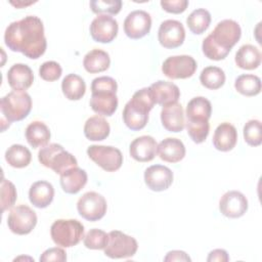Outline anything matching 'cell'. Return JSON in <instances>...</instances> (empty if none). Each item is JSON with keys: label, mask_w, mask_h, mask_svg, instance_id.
I'll return each instance as SVG.
<instances>
[{"label": "cell", "mask_w": 262, "mask_h": 262, "mask_svg": "<svg viewBox=\"0 0 262 262\" xmlns=\"http://www.w3.org/2000/svg\"><path fill=\"white\" fill-rule=\"evenodd\" d=\"M186 129L189 137L195 143H202L206 140L210 125L208 120H187Z\"/></svg>", "instance_id": "36"}, {"label": "cell", "mask_w": 262, "mask_h": 262, "mask_svg": "<svg viewBox=\"0 0 262 262\" xmlns=\"http://www.w3.org/2000/svg\"><path fill=\"white\" fill-rule=\"evenodd\" d=\"M50 136L49 128L43 122L34 121L26 128L27 141L34 148L47 145L50 140Z\"/></svg>", "instance_id": "28"}, {"label": "cell", "mask_w": 262, "mask_h": 262, "mask_svg": "<svg viewBox=\"0 0 262 262\" xmlns=\"http://www.w3.org/2000/svg\"><path fill=\"white\" fill-rule=\"evenodd\" d=\"M118 84L115 79L107 76H101L93 79L91 83V91L95 90H108L117 92Z\"/></svg>", "instance_id": "43"}, {"label": "cell", "mask_w": 262, "mask_h": 262, "mask_svg": "<svg viewBox=\"0 0 262 262\" xmlns=\"http://www.w3.org/2000/svg\"><path fill=\"white\" fill-rule=\"evenodd\" d=\"M235 90L246 96H255L261 92V80L256 75L243 74L235 79Z\"/></svg>", "instance_id": "33"}, {"label": "cell", "mask_w": 262, "mask_h": 262, "mask_svg": "<svg viewBox=\"0 0 262 262\" xmlns=\"http://www.w3.org/2000/svg\"><path fill=\"white\" fill-rule=\"evenodd\" d=\"M16 188L12 182L2 179L1 182V212H5L6 210L12 208L16 201Z\"/></svg>", "instance_id": "40"}, {"label": "cell", "mask_w": 262, "mask_h": 262, "mask_svg": "<svg viewBox=\"0 0 262 262\" xmlns=\"http://www.w3.org/2000/svg\"><path fill=\"white\" fill-rule=\"evenodd\" d=\"M155 105L149 88L145 87L137 90L132 98L125 104L123 111V120L126 126L138 131L145 127L148 121V114Z\"/></svg>", "instance_id": "2"}, {"label": "cell", "mask_w": 262, "mask_h": 262, "mask_svg": "<svg viewBox=\"0 0 262 262\" xmlns=\"http://www.w3.org/2000/svg\"><path fill=\"white\" fill-rule=\"evenodd\" d=\"M37 224V215L27 205H19L11 209L7 217L8 228L15 234L30 233Z\"/></svg>", "instance_id": "8"}, {"label": "cell", "mask_w": 262, "mask_h": 262, "mask_svg": "<svg viewBox=\"0 0 262 262\" xmlns=\"http://www.w3.org/2000/svg\"><path fill=\"white\" fill-rule=\"evenodd\" d=\"M110 64L111 58L108 53L97 48L90 50L83 59V66L90 74L104 72L110 68Z\"/></svg>", "instance_id": "29"}, {"label": "cell", "mask_w": 262, "mask_h": 262, "mask_svg": "<svg viewBox=\"0 0 262 262\" xmlns=\"http://www.w3.org/2000/svg\"><path fill=\"white\" fill-rule=\"evenodd\" d=\"M144 182L154 191H163L173 182V172L164 165H152L144 171Z\"/></svg>", "instance_id": "16"}, {"label": "cell", "mask_w": 262, "mask_h": 262, "mask_svg": "<svg viewBox=\"0 0 262 262\" xmlns=\"http://www.w3.org/2000/svg\"><path fill=\"white\" fill-rule=\"evenodd\" d=\"M212 114L211 102L203 97L196 96L191 98L186 106L187 120H208Z\"/></svg>", "instance_id": "31"}, {"label": "cell", "mask_w": 262, "mask_h": 262, "mask_svg": "<svg viewBox=\"0 0 262 262\" xmlns=\"http://www.w3.org/2000/svg\"><path fill=\"white\" fill-rule=\"evenodd\" d=\"M61 72L62 70L60 64L53 60L43 62L39 69L40 77L48 82H53L59 79V77L61 76Z\"/></svg>", "instance_id": "42"}, {"label": "cell", "mask_w": 262, "mask_h": 262, "mask_svg": "<svg viewBox=\"0 0 262 262\" xmlns=\"http://www.w3.org/2000/svg\"><path fill=\"white\" fill-rule=\"evenodd\" d=\"M50 234L55 245L71 248L84 237V225L76 219H58L52 223Z\"/></svg>", "instance_id": "4"}, {"label": "cell", "mask_w": 262, "mask_h": 262, "mask_svg": "<svg viewBox=\"0 0 262 262\" xmlns=\"http://www.w3.org/2000/svg\"><path fill=\"white\" fill-rule=\"evenodd\" d=\"M151 28V17L144 10L130 12L124 20V32L131 39H140L147 35Z\"/></svg>", "instance_id": "14"}, {"label": "cell", "mask_w": 262, "mask_h": 262, "mask_svg": "<svg viewBox=\"0 0 262 262\" xmlns=\"http://www.w3.org/2000/svg\"><path fill=\"white\" fill-rule=\"evenodd\" d=\"M161 160L168 163H177L185 156V146L178 138L168 137L162 140L157 148Z\"/></svg>", "instance_id": "24"}, {"label": "cell", "mask_w": 262, "mask_h": 262, "mask_svg": "<svg viewBox=\"0 0 262 262\" xmlns=\"http://www.w3.org/2000/svg\"><path fill=\"white\" fill-rule=\"evenodd\" d=\"M164 261H191V259L185 252L174 250L167 253L166 257L164 258Z\"/></svg>", "instance_id": "47"}, {"label": "cell", "mask_w": 262, "mask_h": 262, "mask_svg": "<svg viewBox=\"0 0 262 262\" xmlns=\"http://www.w3.org/2000/svg\"><path fill=\"white\" fill-rule=\"evenodd\" d=\"M89 6L94 13L98 14H117L122 8L121 0H92Z\"/></svg>", "instance_id": "39"}, {"label": "cell", "mask_w": 262, "mask_h": 262, "mask_svg": "<svg viewBox=\"0 0 262 262\" xmlns=\"http://www.w3.org/2000/svg\"><path fill=\"white\" fill-rule=\"evenodd\" d=\"M237 141V132L235 127L227 122L221 123L214 132L213 144L216 149L221 151L231 150Z\"/></svg>", "instance_id": "22"}, {"label": "cell", "mask_w": 262, "mask_h": 262, "mask_svg": "<svg viewBox=\"0 0 262 262\" xmlns=\"http://www.w3.org/2000/svg\"><path fill=\"white\" fill-rule=\"evenodd\" d=\"M87 178L86 171L77 166L60 174V185L64 192L75 194L85 186Z\"/></svg>", "instance_id": "25"}, {"label": "cell", "mask_w": 262, "mask_h": 262, "mask_svg": "<svg viewBox=\"0 0 262 262\" xmlns=\"http://www.w3.org/2000/svg\"><path fill=\"white\" fill-rule=\"evenodd\" d=\"M210 23L211 14L205 8L194 9L186 18L188 29L195 35L203 34L209 28Z\"/></svg>", "instance_id": "35"}, {"label": "cell", "mask_w": 262, "mask_h": 262, "mask_svg": "<svg viewBox=\"0 0 262 262\" xmlns=\"http://www.w3.org/2000/svg\"><path fill=\"white\" fill-rule=\"evenodd\" d=\"M7 81L13 90L25 91L34 82L33 71L25 63H15L7 72Z\"/></svg>", "instance_id": "20"}, {"label": "cell", "mask_w": 262, "mask_h": 262, "mask_svg": "<svg viewBox=\"0 0 262 262\" xmlns=\"http://www.w3.org/2000/svg\"><path fill=\"white\" fill-rule=\"evenodd\" d=\"M201 84L211 90L219 89L225 82L224 71L218 67L210 66L205 68L200 75Z\"/></svg>", "instance_id": "34"}, {"label": "cell", "mask_w": 262, "mask_h": 262, "mask_svg": "<svg viewBox=\"0 0 262 262\" xmlns=\"http://www.w3.org/2000/svg\"><path fill=\"white\" fill-rule=\"evenodd\" d=\"M196 70V61L190 55H174L164 60L163 74L170 79H186L191 77Z\"/></svg>", "instance_id": "11"}, {"label": "cell", "mask_w": 262, "mask_h": 262, "mask_svg": "<svg viewBox=\"0 0 262 262\" xmlns=\"http://www.w3.org/2000/svg\"><path fill=\"white\" fill-rule=\"evenodd\" d=\"M148 88L154 102L161 105L177 102L180 97V90L178 86L172 82L158 81L151 84Z\"/></svg>", "instance_id": "21"}, {"label": "cell", "mask_w": 262, "mask_h": 262, "mask_svg": "<svg viewBox=\"0 0 262 262\" xmlns=\"http://www.w3.org/2000/svg\"><path fill=\"white\" fill-rule=\"evenodd\" d=\"M67 260V253L61 248H50L43 252V254L40 256L41 262H64Z\"/></svg>", "instance_id": "44"}, {"label": "cell", "mask_w": 262, "mask_h": 262, "mask_svg": "<svg viewBox=\"0 0 262 262\" xmlns=\"http://www.w3.org/2000/svg\"><path fill=\"white\" fill-rule=\"evenodd\" d=\"M4 42L10 50L21 52L29 58L41 57L47 46L42 20L36 15H27L12 21L5 30Z\"/></svg>", "instance_id": "1"}, {"label": "cell", "mask_w": 262, "mask_h": 262, "mask_svg": "<svg viewBox=\"0 0 262 262\" xmlns=\"http://www.w3.org/2000/svg\"><path fill=\"white\" fill-rule=\"evenodd\" d=\"M111 128L108 122L100 117H90L84 125V134L87 139L92 141H101L105 139L110 134Z\"/></svg>", "instance_id": "27"}, {"label": "cell", "mask_w": 262, "mask_h": 262, "mask_svg": "<svg viewBox=\"0 0 262 262\" xmlns=\"http://www.w3.org/2000/svg\"><path fill=\"white\" fill-rule=\"evenodd\" d=\"M242 35L239 25L232 19H223L219 21L210 34L212 40L220 48L230 52L231 48L238 42Z\"/></svg>", "instance_id": "10"}, {"label": "cell", "mask_w": 262, "mask_h": 262, "mask_svg": "<svg viewBox=\"0 0 262 262\" xmlns=\"http://www.w3.org/2000/svg\"><path fill=\"white\" fill-rule=\"evenodd\" d=\"M88 157L106 172H114L121 168L123 155L117 147L110 145H90L87 148Z\"/></svg>", "instance_id": "7"}, {"label": "cell", "mask_w": 262, "mask_h": 262, "mask_svg": "<svg viewBox=\"0 0 262 262\" xmlns=\"http://www.w3.org/2000/svg\"><path fill=\"white\" fill-rule=\"evenodd\" d=\"M229 260V256L227 252L223 249H216L209 253V256L207 258L208 262L218 261V262H227Z\"/></svg>", "instance_id": "46"}, {"label": "cell", "mask_w": 262, "mask_h": 262, "mask_svg": "<svg viewBox=\"0 0 262 262\" xmlns=\"http://www.w3.org/2000/svg\"><path fill=\"white\" fill-rule=\"evenodd\" d=\"M161 121L163 127L170 132H180L183 130L184 112L179 102H172L163 105L161 111Z\"/></svg>", "instance_id": "18"}, {"label": "cell", "mask_w": 262, "mask_h": 262, "mask_svg": "<svg viewBox=\"0 0 262 262\" xmlns=\"http://www.w3.org/2000/svg\"><path fill=\"white\" fill-rule=\"evenodd\" d=\"M6 162L13 168H25L32 160V154L21 144H12L5 151Z\"/></svg>", "instance_id": "32"}, {"label": "cell", "mask_w": 262, "mask_h": 262, "mask_svg": "<svg viewBox=\"0 0 262 262\" xmlns=\"http://www.w3.org/2000/svg\"><path fill=\"white\" fill-rule=\"evenodd\" d=\"M1 113L10 123L21 121L31 112L32 98L26 91L13 90L1 98Z\"/></svg>", "instance_id": "5"}, {"label": "cell", "mask_w": 262, "mask_h": 262, "mask_svg": "<svg viewBox=\"0 0 262 262\" xmlns=\"http://www.w3.org/2000/svg\"><path fill=\"white\" fill-rule=\"evenodd\" d=\"M61 90L68 99L79 100L85 94L86 84L82 77L79 75L69 74L62 79Z\"/></svg>", "instance_id": "30"}, {"label": "cell", "mask_w": 262, "mask_h": 262, "mask_svg": "<svg viewBox=\"0 0 262 262\" xmlns=\"http://www.w3.org/2000/svg\"><path fill=\"white\" fill-rule=\"evenodd\" d=\"M77 209L84 219L88 221H98L101 219L107 209L104 196L95 191L85 192L77 203Z\"/></svg>", "instance_id": "9"}, {"label": "cell", "mask_w": 262, "mask_h": 262, "mask_svg": "<svg viewBox=\"0 0 262 262\" xmlns=\"http://www.w3.org/2000/svg\"><path fill=\"white\" fill-rule=\"evenodd\" d=\"M36 1H28V2H24V1H21V0H18V1H16V2H14V1H10V4H12L13 6H15V7H17V8H23L24 6H28V5H31V4H33V3H35Z\"/></svg>", "instance_id": "48"}, {"label": "cell", "mask_w": 262, "mask_h": 262, "mask_svg": "<svg viewBox=\"0 0 262 262\" xmlns=\"http://www.w3.org/2000/svg\"><path fill=\"white\" fill-rule=\"evenodd\" d=\"M54 188L52 184L45 180L34 182L29 190V200L36 208L48 207L53 201Z\"/></svg>", "instance_id": "23"}, {"label": "cell", "mask_w": 262, "mask_h": 262, "mask_svg": "<svg viewBox=\"0 0 262 262\" xmlns=\"http://www.w3.org/2000/svg\"><path fill=\"white\" fill-rule=\"evenodd\" d=\"M158 144L154 137L143 135L135 138L130 143V156L137 162H149L154 160L157 155Z\"/></svg>", "instance_id": "19"}, {"label": "cell", "mask_w": 262, "mask_h": 262, "mask_svg": "<svg viewBox=\"0 0 262 262\" xmlns=\"http://www.w3.org/2000/svg\"><path fill=\"white\" fill-rule=\"evenodd\" d=\"M158 39L160 44L168 49H173L182 45L185 39L183 25L176 19L164 20L159 28Z\"/></svg>", "instance_id": "12"}, {"label": "cell", "mask_w": 262, "mask_h": 262, "mask_svg": "<svg viewBox=\"0 0 262 262\" xmlns=\"http://www.w3.org/2000/svg\"><path fill=\"white\" fill-rule=\"evenodd\" d=\"M202 49L204 54L206 55V57H208L209 59H213V60H221L224 59L227 54L229 53L228 51L220 48L217 44H215V42L212 40L211 36L208 35L202 44Z\"/></svg>", "instance_id": "41"}, {"label": "cell", "mask_w": 262, "mask_h": 262, "mask_svg": "<svg viewBox=\"0 0 262 262\" xmlns=\"http://www.w3.org/2000/svg\"><path fill=\"white\" fill-rule=\"evenodd\" d=\"M108 242V233L98 228L90 229L84 236V246L91 250H102Z\"/></svg>", "instance_id": "37"}, {"label": "cell", "mask_w": 262, "mask_h": 262, "mask_svg": "<svg viewBox=\"0 0 262 262\" xmlns=\"http://www.w3.org/2000/svg\"><path fill=\"white\" fill-rule=\"evenodd\" d=\"M38 159L44 167L53 170L59 175L78 166L77 159L57 143H50L43 146L38 152Z\"/></svg>", "instance_id": "3"}, {"label": "cell", "mask_w": 262, "mask_h": 262, "mask_svg": "<svg viewBox=\"0 0 262 262\" xmlns=\"http://www.w3.org/2000/svg\"><path fill=\"white\" fill-rule=\"evenodd\" d=\"M118 30L117 20L107 14H98L90 25V35L99 43L112 42L117 37Z\"/></svg>", "instance_id": "13"}, {"label": "cell", "mask_w": 262, "mask_h": 262, "mask_svg": "<svg viewBox=\"0 0 262 262\" xmlns=\"http://www.w3.org/2000/svg\"><path fill=\"white\" fill-rule=\"evenodd\" d=\"M245 141L252 146H258L262 142L261 122L259 120H250L244 126Z\"/></svg>", "instance_id": "38"}, {"label": "cell", "mask_w": 262, "mask_h": 262, "mask_svg": "<svg viewBox=\"0 0 262 262\" xmlns=\"http://www.w3.org/2000/svg\"><path fill=\"white\" fill-rule=\"evenodd\" d=\"M162 8L170 13H181L188 6L187 0H172V1H161Z\"/></svg>", "instance_id": "45"}, {"label": "cell", "mask_w": 262, "mask_h": 262, "mask_svg": "<svg viewBox=\"0 0 262 262\" xmlns=\"http://www.w3.org/2000/svg\"><path fill=\"white\" fill-rule=\"evenodd\" d=\"M234 59L238 68L244 70H254L261 63V52L256 46L245 44L238 48Z\"/></svg>", "instance_id": "26"}, {"label": "cell", "mask_w": 262, "mask_h": 262, "mask_svg": "<svg viewBox=\"0 0 262 262\" xmlns=\"http://www.w3.org/2000/svg\"><path fill=\"white\" fill-rule=\"evenodd\" d=\"M219 210L228 218H239L248 210V200L241 191L229 190L221 196Z\"/></svg>", "instance_id": "15"}, {"label": "cell", "mask_w": 262, "mask_h": 262, "mask_svg": "<svg viewBox=\"0 0 262 262\" xmlns=\"http://www.w3.org/2000/svg\"><path fill=\"white\" fill-rule=\"evenodd\" d=\"M90 106L93 112L98 115L110 117L118 107L117 92L108 90L91 91Z\"/></svg>", "instance_id": "17"}, {"label": "cell", "mask_w": 262, "mask_h": 262, "mask_svg": "<svg viewBox=\"0 0 262 262\" xmlns=\"http://www.w3.org/2000/svg\"><path fill=\"white\" fill-rule=\"evenodd\" d=\"M138 248L136 239L120 230L108 232V242L104 250V255L112 259L130 258L135 255Z\"/></svg>", "instance_id": "6"}]
</instances>
